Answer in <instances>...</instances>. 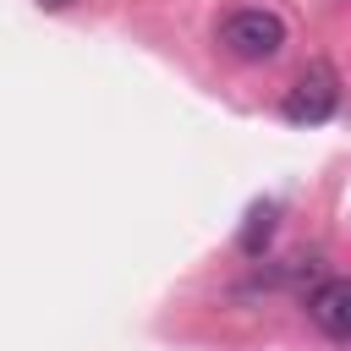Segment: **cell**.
Masks as SVG:
<instances>
[{"label": "cell", "mask_w": 351, "mask_h": 351, "mask_svg": "<svg viewBox=\"0 0 351 351\" xmlns=\"http://www.w3.org/2000/svg\"><path fill=\"white\" fill-rule=\"evenodd\" d=\"M219 44H225L236 60H252V66H263V60H274V55L285 49V22H280L274 11L241 5V11H230V16H225V27H219Z\"/></svg>", "instance_id": "cell-1"}, {"label": "cell", "mask_w": 351, "mask_h": 351, "mask_svg": "<svg viewBox=\"0 0 351 351\" xmlns=\"http://www.w3.org/2000/svg\"><path fill=\"white\" fill-rule=\"evenodd\" d=\"M335 104H340V82H335V71H329L324 60H313V66L285 88L280 115H285L291 126H324V121L335 115Z\"/></svg>", "instance_id": "cell-2"}, {"label": "cell", "mask_w": 351, "mask_h": 351, "mask_svg": "<svg viewBox=\"0 0 351 351\" xmlns=\"http://www.w3.org/2000/svg\"><path fill=\"white\" fill-rule=\"evenodd\" d=\"M307 318L335 335V340H351V280H324L313 296H307Z\"/></svg>", "instance_id": "cell-3"}, {"label": "cell", "mask_w": 351, "mask_h": 351, "mask_svg": "<svg viewBox=\"0 0 351 351\" xmlns=\"http://www.w3.org/2000/svg\"><path fill=\"white\" fill-rule=\"evenodd\" d=\"M274 219H280V203H252V214H247V225H241V252H247V258H258V252L269 247Z\"/></svg>", "instance_id": "cell-4"}, {"label": "cell", "mask_w": 351, "mask_h": 351, "mask_svg": "<svg viewBox=\"0 0 351 351\" xmlns=\"http://www.w3.org/2000/svg\"><path fill=\"white\" fill-rule=\"evenodd\" d=\"M44 5H71V0H44Z\"/></svg>", "instance_id": "cell-5"}]
</instances>
